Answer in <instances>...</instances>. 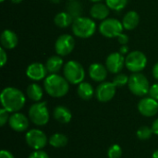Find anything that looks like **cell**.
Masks as SVG:
<instances>
[{
    "label": "cell",
    "mask_w": 158,
    "mask_h": 158,
    "mask_svg": "<svg viewBox=\"0 0 158 158\" xmlns=\"http://www.w3.org/2000/svg\"><path fill=\"white\" fill-rule=\"evenodd\" d=\"M2 107L10 113L19 111L26 103L24 94L15 87H6L3 89L0 95Z\"/></svg>",
    "instance_id": "cell-1"
},
{
    "label": "cell",
    "mask_w": 158,
    "mask_h": 158,
    "mask_svg": "<svg viewBox=\"0 0 158 158\" xmlns=\"http://www.w3.org/2000/svg\"><path fill=\"white\" fill-rule=\"evenodd\" d=\"M44 86L45 92L55 98L65 96L69 90V82L58 74H49L44 79Z\"/></svg>",
    "instance_id": "cell-2"
},
{
    "label": "cell",
    "mask_w": 158,
    "mask_h": 158,
    "mask_svg": "<svg viewBox=\"0 0 158 158\" xmlns=\"http://www.w3.org/2000/svg\"><path fill=\"white\" fill-rule=\"evenodd\" d=\"M73 34L81 39L92 37L96 31V24L94 19L87 17H80L73 20L71 25Z\"/></svg>",
    "instance_id": "cell-3"
},
{
    "label": "cell",
    "mask_w": 158,
    "mask_h": 158,
    "mask_svg": "<svg viewBox=\"0 0 158 158\" xmlns=\"http://www.w3.org/2000/svg\"><path fill=\"white\" fill-rule=\"evenodd\" d=\"M63 74L71 84H80L85 78V70L82 65L76 60H69L63 67Z\"/></svg>",
    "instance_id": "cell-4"
},
{
    "label": "cell",
    "mask_w": 158,
    "mask_h": 158,
    "mask_svg": "<svg viewBox=\"0 0 158 158\" xmlns=\"http://www.w3.org/2000/svg\"><path fill=\"white\" fill-rule=\"evenodd\" d=\"M128 87L130 91L136 96H144L149 94L150 84L149 81L145 75L142 74L141 72L132 73L130 76Z\"/></svg>",
    "instance_id": "cell-5"
},
{
    "label": "cell",
    "mask_w": 158,
    "mask_h": 158,
    "mask_svg": "<svg viewBox=\"0 0 158 158\" xmlns=\"http://www.w3.org/2000/svg\"><path fill=\"white\" fill-rule=\"evenodd\" d=\"M30 120L37 126H44L50 118L45 102H36L29 109Z\"/></svg>",
    "instance_id": "cell-6"
},
{
    "label": "cell",
    "mask_w": 158,
    "mask_h": 158,
    "mask_svg": "<svg viewBox=\"0 0 158 158\" xmlns=\"http://www.w3.org/2000/svg\"><path fill=\"white\" fill-rule=\"evenodd\" d=\"M147 57L145 54L141 51H132L126 56L125 66L132 73H138L143 71L147 66Z\"/></svg>",
    "instance_id": "cell-7"
},
{
    "label": "cell",
    "mask_w": 158,
    "mask_h": 158,
    "mask_svg": "<svg viewBox=\"0 0 158 158\" xmlns=\"http://www.w3.org/2000/svg\"><path fill=\"white\" fill-rule=\"evenodd\" d=\"M124 27L122 25V21L115 18L106 19L102 20L99 25L100 33L106 38H117L121 32H123Z\"/></svg>",
    "instance_id": "cell-8"
},
{
    "label": "cell",
    "mask_w": 158,
    "mask_h": 158,
    "mask_svg": "<svg viewBox=\"0 0 158 158\" xmlns=\"http://www.w3.org/2000/svg\"><path fill=\"white\" fill-rule=\"evenodd\" d=\"M75 47V39L70 34L60 35L55 43V51L56 55L60 56H66L69 55Z\"/></svg>",
    "instance_id": "cell-9"
},
{
    "label": "cell",
    "mask_w": 158,
    "mask_h": 158,
    "mask_svg": "<svg viewBox=\"0 0 158 158\" xmlns=\"http://www.w3.org/2000/svg\"><path fill=\"white\" fill-rule=\"evenodd\" d=\"M27 144L33 150H42L47 143V137L45 133L40 130H31L27 132L25 137Z\"/></svg>",
    "instance_id": "cell-10"
},
{
    "label": "cell",
    "mask_w": 158,
    "mask_h": 158,
    "mask_svg": "<svg viewBox=\"0 0 158 158\" xmlns=\"http://www.w3.org/2000/svg\"><path fill=\"white\" fill-rule=\"evenodd\" d=\"M117 92V86L110 81H103L101 82L95 91L96 98L99 102L106 103L113 99Z\"/></svg>",
    "instance_id": "cell-11"
},
{
    "label": "cell",
    "mask_w": 158,
    "mask_h": 158,
    "mask_svg": "<svg viewBox=\"0 0 158 158\" xmlns=\"http://www.w3.org/2000/svg\"><path fill=\"white\" fill-rule=\"evenodd\" d=\"M126 57L119 52H114L108 55L106 59V67L107 70L113 74L120 73L125 66Z\"/></svg>",
    "instance_id": "cell-12"
},
{
    "label": "cell",
    "mask_w": 158,
    "mask_h": 158,
    "mask_svg": "<svg viewBox=\"0 0 158 158\" xmlns=\"http://www.w3.org/2000/svg\"><path fill=\"white\" fill-rule=\"evenodd\" d=\"M138 110L144 117H154L158 112V101L152 97H144L138 103Z\"/></svg>",
    "instance_id": "cell-13"
},
{
    "label": "cell",
    "mask_w": 158,
    "mask_h": 158,
    "mask_svg": "<svg viewBox=\"0 0 158 158\" xmlns=\"http://www.w3.org/2000/svg\"><path fill=\"white\" fill-rule=\"evenodd\" d=\"M47 73L48 71L45 68V65L40 62H34L30 64L26 69L27 77L34 81H39L45 79L47 77Z\"/></svg>",
    "instance_id": "cell-14"
},
{
    "label": "cell",
    "mask_w": 158,
    "mask_h": 158,
    "mask_svg": "<svg viewBox=\"0 0 158 158\" xmlns=\"http://www.w3.org/2000/svg\"><path fill=\"white\" fill-rule=\"evenodd\" d=\"M8 124L9 127L18 132H22L28 130L29 128V119L28 118L21 114V113H13L8 119Z\"/></svg>",
    "instance_id": "cell-15"
},
{
    "label": "cell",
    "mask_w": 158,
    "mask_h": 158,
    "mask_svg": "<svg viewBox=\"0 0 158 158\" xmlns=\"http://www.w3.org/2000/svg\"><path fill=\"white\" fill-rule=\"evenodd\" d=\"M107 69L101 63H93L89 67V76L96 82H103L107 77Z\"/></svg>",
    "instance_id": "cell-16"
},
{
    "label": "cell",
    "mask_w": 158,
    "mask_h": 158,
    "mask_svg": "<svg viewBox=\"0 0 158 158\" xmlns=\"http://www.w3.org/2000/svg\"><path fill=\"white\" fill-rule=\"evenodd\" d=\"M1 47L5 48L6 50L14 49L19 43V39L17 34L11 30H4L1 33L0 37Z\"/></svg>",
    "instance_id": "cell-17"
},
{
    "label": "cell",
    "mask_w": 158,
    "mask_h": 158,
    "mask_svg": "<svg viewBox=\"0 0 158 158\" xmlns=\"http://www.w3.org/2000/svg\"><path fill=\"white\" fill-rule=\"evenodd\" d=\"M110 13V8L107 6L106 4L104 3H94L90 9V15L93 19L98 20H105L107 19Z\"/></svg>",
    "instance_id": "cell-18"
},
{
    "label": "cell",
    "mask_w": 158,
    "mask_h": 158,
    "mask_svg": "<svg viewBox=\"0 0 158 158\" xmlns=\"http://www.w3.org/2000/svg\"><path fill=\"white\" fill-rule=\"evenodd\" d=\"M64 61L62 59V56L56 55L50 56L46 62H45V68L50 74H57V72L60 71V69L64 67Z\"/></svg>",
    "instance_id": "cell-19"
},
{
    "label": "cell",
    "mask_w": 158,
    "mask_h": 158,
    "mask_svg": "<svg viewBox=\"0 0 158 158\" xmlns=\"http://www.w3.org/2000/svg\"><path fill=\"white\" fill-rule=\"evenodd\" d=\"M139 22H140V16L136 11L133 10L127 12L122 19V25L124 29L127 31L134 30L139 25Z\"/></svg>",
    "instance_id": "cell-20"
},
{
    "label": "cell",
    "mask_w": 158,
    "mask_h": 158,
    "mask_svg": "<svg viewBox=\"0 0 158 158\" xmlns=\"http://www.w3.org/2000/svg\"><path fill=\"white\" fill-rule=\"evenodd\" d=\"M53 116L56 120H57L58 122H60L62 124L70 122V120L72 118V115H71V112L69 111V109L63 106H56L54 109Z\"/></svg>",
    "instance_id": "cell-21"
},
{
    "label": "cell",
    "mask_w": 158,
    "mask_h": 158,
    "mask_svg": "<svg viewBox=\"0 0 158 158\" xmlns=\"http://www.w3.org/2000/svg\"><path fill=\"white\" fill-rule=\"evenodd\" d=\"M77 93H78V95L82 100L88 101V100H91L93 98L95 92H94V89L91 83L86 82V81H82L80 84H78Z\"/></svg>",
    "instance_id": "cell-22"
},
{
    "label": "cell",
    "mask_w": 158,
    "mask_h": 158,
    "mask_svg": "<svg viewBox=\"0 0 158 158\" xmlns=\"http://www.w3.org/2000/svg\"><path fill=\"white\" fill-rule=\"evenodd\" d=\"M74 19L82 17V5L79 0H69L66 5V10Z\"/></svg>",
    "instance_id": "cell-23"
},
{
    "label": "cell",
    "mask_w": 158,
    "mask_h": 158,
    "mask_svg": "<svg viewBox=\"0 0 158 158\" xmlns=\"http://www.w3.org/2000/svg\"><path fill=\"white\" fill-rule=\"evenodd\" d=\"M74 19L67 12V11H61L57 13L55 18H54V22L55 24L61 29L67 28L70 25H72Z\"/></svg>",
    "instance_id": "cell-24"
},
{
    "label": "cell",
    "mask_w": 158,
    "mask_h": 158,
    "mask_svg": "<svg viewBox=\"0 0 158 158\" xmlns=\"http://www.w3.org/2000/svg\"><path fill=\"white\" fill-rule=\"evenodd\" d=\"M27 95L31 100L34 102H40L44 95V90L39 84L31 83L27 87Z\"/></svg>",
    "instance_id": "cell-25"
},
{
    "label": "cell",
    "mask_w": 158,
    "mask_h": 158,
    "mask_svg": "<svg viewBox=\"0 0 158 158\" xmlns=\"http://www.w3.org/2000/svg\"><path fill=\"white\" fill-rule=\"evenodd\" d=\"M49 144L55 148H62L68 144V138L62 133H55L49 139Z\"/></svg>",
    "instance_id": "cell-26"
},
{
    "label": "cell",
    "mask_w": 158,
    "mask_h": 158,
    "mask_svg": "<svg viewBox=\"0 0 158 158\" xmlns=\"http://www.w3.org/2000/svg\"><path fill=\"white\" fill-rule=\"evenodd\" d=\"M129 0H106V4L110 8V10L120 11L128 4Z\"/></svg>",
    "instance_id": "cell-27"
},
{
    "label": "cell",
    "mask_w": 158,
    "mask_h": 158,
    "mask_svg": "<svg viewBox=\"0 0 158 158\" xmlns=\"http://www.w3.org/2000/svg\"><path fill=\"white\" fill-rule=\"evenodd\" d=\"M153 134H154V131H153L152 128H149L148 126H143L137 131L138 139L143 140V141H146V140L150 139Z\"/></svg>",
    "instance_id": "cell-28"
},
{
    "label": "cell",
    "mask_w": 158,
    "mask_h": 158,
    "mask_svg": "<svg viewBox=\"0 0 158 158\" xmlns=\"http://www.w3.org/2000/svg\"><path fill=\"white\" fill-rule=\"evenodd\" d=\"M129 79H130V77H128L126 74H124V73H118V74H116V76L114 77L112 82H113L117 87H123L124 85L128 84Z\"/></svg>",
    "instance_id": "cell-29"
},
{
    "label": "cell",
    "mask_w": 158,
    "mask_h": 158,
    "mask_svg": "<svg viewBox=\"0 0 158 158\" xmlns=\"http://www.w3.org/2000/svg\"><path fill=\"white\" fill-rule=\"evenodd\" d=\"M108 158H120L122 156V149L118 144H114L109 147L107 151Z\"/></svg>",
    "instance_id": "cell-30"
},
{
    "label": "cell",
    "mask_w": 158,
    "mask_h": 158,
    "mask_svg": "<svg viewBox=\"0 0 158 158\" xmlns=\"http://www.w3.org/2000/svg\"><path fill=\"white\" fill-rule=\"evenodd\" d=\"M8 111H6L5 108H1L0 109V126L1 127H3L6 122H7V120L9 119V118H8Z\"/></svg>",
    "instance_id": "cell-31"
},
{
    "label": "cell",
    "mask_w": 158,
    "mask_h": 158,
    "mask_svg": "<svg viewBox=\"0 0 158 158\" xmlns=\"http://www.w3.org/2000/svg\"><path fill=\"white\" fill-rule=\"evenodd\" d=\"M28 158H49L48 155L42 150H35L32 152Z\"/></svg>",
    "instance_id": "cell-32"
},
{
    "label": "cell",
    "mask_w": 158,
    "mask_h": 158,
    "mask_svg": "<svg viewBox=\"0 0 158 158\" xmlns=\"http://www.w3.org/2000/svg\"><path fill=\"white\" fill-rule=\"evenodd\" d=\"M149 96L158 101V83H155L150 87Z\"/></svg>",
    "instance_id": "cell-33"
},
{
    "label": "cell",
    "mask_w": 158,
    "mask_h": 158,
    "mask_svg": "<svg viewBox=\"0 0 158 158\" xmlns=\"http://www.w3.org/2000/svg\"><path fill=\"white\" fill-rule=\"evenodd\" d=\"M6 62H7V54H6L5 48L1 47L0 48V65H1V67H4Z\"/></svg>",
    "instance_id": "cell-34"
},
{
    "label": "cell",
    "mask_w": 158,
    "mask_h": 158,
    "mask_svg": "<svg viewBox=\"0 0 158 158\" xmlns=\"http://www.w3.org/2000/svg\"><path fill=\"white\" fill-rule=\"evenodd\" d=\"M117 39H118V42L121 45L128 44V43H129V37H128V35L125 34L124 32H121V33L117 37Z\"/></svg>",
    "instance_id": "cell-35"
},
{
    "label": "cell",
    "mask_w": 158,
    "mask_h": 158,
    "mask_svg": "<svg viewBox=\"0 0 158 158\" xmlns=\"http://www.w3.org/2000/svg\"><path fill=\"white\" fill-rule=\"evenodd\" d=\"M0 158H15V157H14V156H13L10 152H8V151H6V150H2V151H1V153H0Z\"/></svg>",
    "instance_id": "cell-36"
},
{
    "label": "cell",
    "mask_w": 158,
    "mask_h": 158,
    "mask_svg": "<svg viewBox=\"0 0 158 158\" xmlns=\"http://www.w3.org/2000/svg\"><path fill=\"white\" fill-rule=\"evenodd\" d=\"M119 53L122 54L123 56L125 55H128L130 53V48L127 44H124V45H121L120 48H119Z\"/></svg>",
    "instance_id": "cell-37"
},
{
    "label": "cell",
    "mask_w": 158,
    "mask_h": 158,
    "mask_svg": "<svg viewBox=\"0 0 158 158\" xmlns=\"http://www.w3.org/2000/svg\"><path fill=\"white\" fill-rule=\"evenodd\" d=\"M152 73H153V76L156 80L158 81V62L155 64V66L153 67V70H152Z\"/></svg>",
    "instance_id": "cell-38"
},
{
    "label": "cell",
    "mask_w": 158,
    "mask_h": 158,
    "mask_svg": "<svg viewBox=\"0 0 158 158\" xmlns=\"http://www.w3.org/2000/svg\"><path fill=\"white\" fill-rule=\"evenodd\" d=\"M152 130H153L154 133L158 136V118L154 121V123L152 125Z\"/></svg>",
    "instance_id": "cell-39"
},
{
    "label": "cell",
    "mask_w": 158,
    "mask_h": 158,
    "mask_svg": "<svg viewBox=\"0 0 158 158\" xmlns=\"http://www.w3.org/2000/svg\"><path fill=\"white\" fill-rule=\"evenodd\" d=\"M13 4H19L22 2V0H10Z\"/></svg>",
    "instance_id": "cell-40"
},
{
    "label": "cell",
    "mask_w": 158,
    "mask_h": 158,
    "mask_svg": "<svg viewBox=\"0 0 158 158\" xmlns=\"http://www.w3.org/2000/svg\"><path fill=\"white\" fill-rule=\"evenodd\" d=\"M50 2L53 4H59L61 2V0H50Z\"/></svg>",
    "instance_id": "cell-41"
},
{
    "label": "cell",
    "mask_w": 158,
    "mask_h": 158,
    "mask_svg": "<svg viewBox=\"0 0 158 158\" xmlns=\"http://www.w3.org/2000/svg\"><path fill=\"white\" fill-rule=\"evenodd\" d=\"M152 158H158V150H156L154 154H153V156Z\"/></svg>",
    "instance_id": "cell-42"
},
{
    "label": "cell",
    "mask_w": 158,
    "mask_h": 158,
    "mask_svg": "<svg viewBox=\"0 0 158 158\" xmlns=\"http://www.w3.org/2000/svg\"><path fill=\"white\" fill-rule=\"evenodd\" d=\"M91 2H94V3H99V2H101L102 0H90Z\"/></svg>",
    "instance_id": "cell-43"
},
{
    "label": "cell",
    "mask_w": 158,
    "mask_h": 158,
    "mask_svg": "<svg viewBox=\"0 0 158 158\" xmlns=\"http://www.w3.org/2000/svg\"><path fill=\"white\" fill-rule=\"evenodd\" d=\"M0 1H1L2 3H3V2H5V0H0Z\"/></svg>",
    "instance_id": "cell-44"
},
{
    "label": "cell",
    "mask_w": 158,
    "mask_h": 158,
    "mask_svg": "<svg viewBox=\"0 0 158 158\" xmlns=\"http://www.w3.org/2000/svg\"></svg>",
    "instance_id": "cell-45"
}]
</instances>
